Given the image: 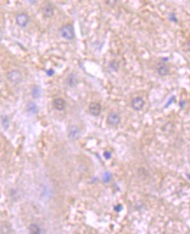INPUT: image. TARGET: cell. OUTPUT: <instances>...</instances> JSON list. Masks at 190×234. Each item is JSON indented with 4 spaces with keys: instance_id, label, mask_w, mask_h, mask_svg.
<instances>
[{
    "instance_id": "6da1fadb",
    "label": "cell",
    "mask_w": 190,
    "mask_h": 234,
    "mask_svg": "<svg viewBox=\"0 0 190 234\" xmlns=\"http://www.w3.org/2000/svg\"><path fill=\"white\" fill-rule=\"evenodd\" d=\"M60 34L65 40H73L75 38V31H74L73 26L70 24H67L62 27L60 29Z\"/></svg>"
},
{
    "instance_id": "7a4b0ae2",
    "label": "cell",
    "mask_w": 190,
    "mask_h": 234,
    "mask_svg": "<svg viewBox=\"0 0 190 234\" xmlns=\"http://www.w3.org/2000/svg\"><path fill=\"white\" fill-rule=\"evenodd\" d=\"M7 79L13 84H18L22 82L23 76L19 70H11L7 73Z\"/></svg>"
},
{
    "instance_id": "3957f363",
    "label": "cell",
    "mask_w": 190,
    "mask_h": 234,
    "mask_svg": "<svg viewBox=\"0 0 190 234\" xmlns=\"http://www.w3.org/2000/svg\"><path fill=\"white\" fill-rule=\"evenodd\" d=\"M80 129L77 125H72L68 126V136L71 140H76L80 137Z\"/></svg>"
},
{
    "instance_id": "277c9868",
    "label": "cell",
    "mask_w": 190,
    "mask_h": 234,
    "mask_svg": "<svg viewBox=\"0 0 190 234\" xmlns=\"http://www.w3.org/2000/svg\"><path fill=\"white\" fill-rule=\"evenodd\" d=\"M16 23L19 27H26L29 23V17L26 13H19L16 16Z\"/></svg>"
},
{
    "instance_id": "5b68a950",
    "label": "cell",
    "mask_w": 190,
    "mask_h": 234,
    "mask_svg": "<svg viewBox=\"0 0 190 234\" xmlns=\"http://www.w3.org/2000/svg\"><path fill=\"white\" fill-rule=\"evenodd\" d=\"M121 121V118L118 113L111 112L107 117V123L111 126H117Z\"/></svg>"
},
{
    "instance_id": "8992f818",
    "label": "cell",
    "mask_w": 190,
    "mask_h": 234,
    "mask_svg": "<svg viewBox=\"0 0 190 234\" xmlns=\"http://www.w3.org/2000/svg\"><path fill=\"white\" fill-rule=\"evenodd\" d=\"M89 111L90 112L91 115L93 116H99L101 111H102V106L99 103H97V102H93L89 104Z\"/></svg>"
},
{
    "instance_id": "52a82bcc",
    "label": "cell",
    "mask_w": 190,
    "mask_h": 234,
    "mask_svg": "<svg viewBox=\"0 0 190 234\" xmlns=\"http://www.w3.org/2000/svg\"><path fill=\"white\" fill-rule=\"evenodd\" d=\"M42 13H43L44 18H46V19L52 18L54 16V6L51 4H46L42 7Z\"/></svg>"
},
{
    "instance_id": "ba28073f",
    "label": "cell",
    "mask_w": 190,
    "mask_h": 234,
    "mask_svg": "<svg viewBox=\"0 0 190 234\" xmlns=\"http://www.w3.org/2000/svg\"><path fill=\"white\" fill-rule=\"evenodd\" d=\"M144 105H145V101L141 97H137L133 98L132 101V107L135 111L142 110L144 107Z\"/></svg>"
},
{
    "instance_id": "9c48e42d",
    "label": "cell",
    "mask_w": 190,
    "mask_h": 234,
    "mask_svg": "<svg viewBox=\"0 0 190 234\" xmlns=\"http://www.w3.org/2000/svg\"><path fill=\"white\" fill-rule=\"evenodd\" d=\"M156 70H157L158 74L160 76H167L169 74V68H168V67L166 65L164 62L158 63L157 66H156Z\"/></svg>"
},
{
    "instance_id": "30bf717a",
    "label": "cell",
    "mask_w": 190,
    "mask_h": 234,
    "mask_svg": "<svg viewBox=\"0 0 190 234\" xmlns=\"http://www.w3.org/2000/svg\"><path fill=\"white\" fill-rule=\"evenodd\" d=\"M53 105H54V109H56L58 111H63L66 107V101L62 97H57V98L54 99Z\"/></svg>"
},
{
    "instance_id": "8fae6325",
    "label": "cell",
    "mask_w": 190,
    "mask_h": 234,
    "mask_svg": "<svg viewBox=\"0 0 190 234\" xmlns=\"http://www.w3.org/2000/svg\"><path fill=\"white\" fill-rule=\"evenodd\" d=\"M78 83L77 77L75 74H69L66 78V84L68 87H75Z\"/></svg>"
},
{
    "instance_id": "7c38bea8",
    "label": "cell",
    "mask_w": 190,
    "mask_h": 234,
    "mask_svg": "<svg viewBox=\"0 0 190 234\" xmlns=\"http://www.w3.org/2000/svg\"><path fill=\"white\" fill-rule=\"evenodd\" d=\"M26 111L29 114L34 115V114H37L39 112V107L35 103L29 102L27 103V106H26Z\"/></svg>"
},
{
    "instance_id": "4fadbf2b",
    "label": "cell",
    "mask_w": 190,
    "mask_h": 234,
    "mask_svg": "<svg viewBox=\"0 0 190 234\" xmlns=\"http://www.w3.org/2000/svg\"><path fill=\"white\" fill-rule=\"evenodd\" d=\"M41 96V89L40 86H34L32 89V97L34 99H38Z\"/></svg>"
},
{
    "instance_id": "5bb4252c",
    "label": "cell",
    "mask_w": 190,
    "mask_h": 234,
    "mask_svg": "<svg viewBox=\"0 0 190 234\" xmlns=\"http://www.w3.org/2000/svg\"><path fill=\"white\" fill-rule=\"evenodd\" d=\"M29 231L30 233H34V234H40L41 233V229L40 227L36 225V224H32L29 226Z\"/></svg>"
},
{
    "instance_id": "9a60e30c",
    "label": "cell",
    "mask_w": 190,
    "mask_h": 234,
    "mask_svg": "<svg viewBox=\"0 0 190 234\" xmlns=\"http://www.w3.org/2000/svg\"><path fill=\"white\" fill-rule=\"evenodd\" d=\"M1 119H2V120H1V123H2L3 126H4L5 128H8V126H9V120H8V118H7V117H6V116H3Z\"/></svg>"
},
{
    "instance_id": "2e32d148",
    "label": "cell",
    "mask_w": 190,
    "mask_h": 234,
    "mask_svg": "<svg viewBox=\"0 0 190 234\" xmlns=\"http://www.w3.org/2000/svg\"><path fill=\"white\" fill-rule=\"evenodd\" d=\"M111 174L109 172H107V173H105V174H103V182H110V181H111Z\"/></svg>"
},
{
    "instance_id": "e0dca14e",
    "label": "cell",
    "mask_w": 190,
    "mask_h": 234,
    "mask_svg": "<svg viewBox=\"0 0 190 234\" xmlns=\"http://www.w3.org/2000/svg\"><path fill=\"white\" fill-rule=\"evenodd\" d=\"M104 157L106 159H110L111 157V153H109V152H105V153H104Z\"/></svg>"
},
{
    "instance_id": "ac0fdd59",
    "label": "cell",
    "mask_w": 190,
    "mask_h": 234,
    "mask_svg": "<svg viewBox=\"0 0 190 234\" xmlns=\"http://www.w3.org/2000/svg\"><path fill=\"white\" fill-rule=\"evenodd\" d=\"M170 19H171V20H173L174 22H177V19H175L174 14H171V15H170Z\"/></svg>"
},
{
    "instance_id": "d6986e66",
    "label": "cell",
    "mask_w": 190,
    "mask_h": 234,
    "mask_svg": "<svg viewBox=\"0 0 190 234\" xmlns=\"http://www.w3.org/2000/svg\"><path fill=\"white\" fill-rule=\"evenodd\" d=\"M27 1H28L31 5H35V4L37 3L38 0H27Z\"/></svg>"
},
{
    "instance_id": "ffe728a7",
    "label": "cell",
    "mask_w": 190,
    "mask_h": 234,
    "mask_svg": "<svg viewBox=\"0 0 190 234\" xmlns=\"http://www.w3.org/2000/svg\"><path fill=\"white\" fill-rule=\"evenodd\" d=\"M121 209H122V206H121V205H118V206H116V207H115V209L117 210V212L119 211V210H120Z\"/></svg>"
},
{
    "instance_id": "44dd1931",
    "label": "cell",
    "mask_w": 190,
    "mask_h": 234,
    "mask_svg": "<svg viewBox=\"0 0 190 234\" xmlns=\"http://www.w3.org/2000/svg\"><path fill=\"white\" fill-rule=\"evenodd\" d=\"M53 74H54V71H53L52 69H50L49 71H47V75H49V76H52Z\"/></svg>"
},
{
    "instance_id": "7402d4cb",
    "label": "cell",
    "mask_w": 190,
    "mask_h": 234,
    "mask_svg": "<svg viewBox=\"0 0 190 234\" xmlns=\"http://www.w3.org/2000/svg\"><path fill=\"white\" fill-rule=\"evenodd\" d=\"M187 50H190V41L187 43Z\"/></svg>"
}]
</instances>
